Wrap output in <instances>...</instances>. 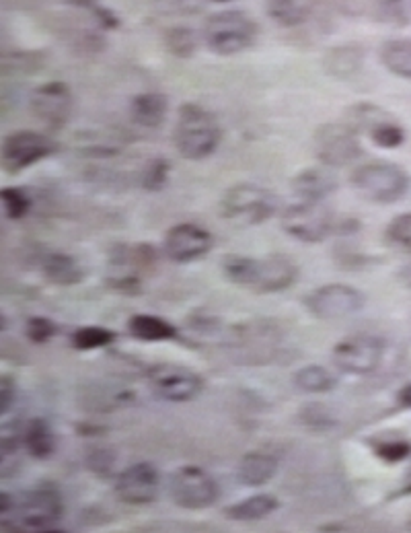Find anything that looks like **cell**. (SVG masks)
Masks as SVG:
<instances>
[{
	"instance_id": "cell-41",
	"label": "cell",
	"mask_w": 411,
	"mask_h": 533,
	"mask_svg": "<svg viewBox=\"0 0 411 533\" xmlns=\"http://www.w3.org/2000/svg\"><path fill=\"white\" fill-rule=\"evenodd\" d=\"M15 396H17V385L13 383V377L3 375V379H0V414H9Z\"/></svg>"
},
{
	"instance_id": "cell-27",
	"label": "cell",
	"mask_w": 411,
	"mask_h": 533,
	"mask_svg": "<svg viewBox=\"0 0 411 533\" xmlns=\"http://www.w3.org/2000/svg\"><path fill=\"white\" fill-rule=\"evenodd\" d=\"M362 52L354 46H342V48H333L325 56V70L329 75L338 77V79H348L354 73H358L362 66Z\"/></svg>"
},
{
	"instance_id": "cell-1",
	"label": "cell",
	"mask_w": 411,
	"mask_h": 533,
	"mask_svg": "<svg viewBox=\"0 0 411 533\" xmlns=\"http://www.w3.org/2000/svg\"><path fill=\"white\" fill-rule=\"evenodd\" d=\"M282 229L296 241L321 243L331 235H346L358 229V221L333 215L321 202H298L282 212Z\"/></svg>"
},
{
	"instance_id": "cell-13",
	"label": "cell",
	"mask_w": 411,
	"mask_h": 533,
	"mask_svg": "<svg viewBox=\"0 0 411 533\" xmlns=\"http://www.w3.org/2000/svg\"><path fill=\"white\" fill-rule=\"evenodd\" d=\"M214 247L212 235L194 223H179L171 227L163 239V254L169 262L190 264L202 260Z\"/></svg>"
},
{
	"instance_id": "cell-22",
	"label": "cell",
	"mask_w": 411,
	"mask_h": 533,
	"mask_svg": "<svg viewBox=\"0 0 411 533\" xmlns=\"http://www.w3.org/2000/svg\"><path fill=\"white\" fill-rule=\"evenodd\" d=\"M278 507H280V501L274 494H255L233 507L224 509V517L231 521H243V523L261 521V519L270 517L274 511H278Z\"/></svg>"
},
{
	"instance_id": "cell-2",
	"label": "cell",
	"mask_w": 411,
	"mask_h": 533,
	"mask_svg": "<svg viewBox=\"0 0 411 533\" xmlns=\"http://www.w3.org/2000/svg\"><path fill=\"white\" fill-rule=\"evenodd\" d=\"M222 138V130L214 114L198 103H185L181 105L173 140L179 155L188 161H202L210 157Z\"/></svg>"
},
{
	"instance_id": "cell-31",
	"label": "cell",
	"mask_w": 411,
	"mask_h": 533,
	"mask_svg": "<svg viewBox=\"0 0 411 533\" xmlns=\"http://www.w3.org/2000/svg\"><path fill=\"white\" fill-rule=\"evenodd\" d=\"M165 44L169 48V52H173L175 56H192L198 50V38H196V31L188 29V27H171L165 33Z\"/></svg>"
},
{
	"instance_id": "cell-34",
	"label": "cell",
	"mask_w": 411,
	"mask_h": 533,
	"mask_svg": "<svg viewBox=\"0 0 411 533\" xmlns=\"http://www.w3.org/2000/svg\"><path fill=\"white\" fill-rule=\"evenodd\" d=\"M368 136L381 149H397L403 145V140H405L403 128L393 118L383 122L381 126H377Z\"/></svg>"
},
{
	"instance_id": "cell-15",
	"label": "cell",
	"mask_w": 411,
	"mask_h": 533,
	"mask_svg": "<svg viewBox=\"0 0 411 533\" xmlns=\"http://www.w3.org/2000/svg\"><path fill=\"white\" fill-rule=\"evenodd\" d=\"M161 478L153 464L148 461H138L134 466H128L116 478V494L124 505L130 507H144L157 501Z\"/></svg>"
},
{
	"instance_id": "cell-43",
	"label": "cell",
	"mask_w": 411,
	"mask_h": 533,
	"mask_svg": "<svg viewBox=\"0 0 411 533\" xmlns=\"http://www.w3.org/2000/svg\"><path fill=\"white\" fill-rule=\"evenodd\" d=\"M13 511V503H11V494L9 492H0V517H9V513Z\"/></svg>"
},
{
	"instance_id": "cell-16",
	"label": "cell",
	"mask_w": 411,
	"mask_h": 533,
	"mask_svg": "<svg viewBox=\"0 0 411 533\" xmlns=\"http://www.w3.org/2000/svg\"><path fill=\"white\" fill-rule=\"evenodd\" d=\"M298 276V266L288 256H268L264 260H257L255 280L251 284V293L255 295H272L282 293L292 287Z\"/></svg>"
},
{
	"instance_id": "cell-21",
	"label": "cell",
	"mask_w": 411,
	"mask_h": 533,
	"mask_svg": "<svg viewBox=\"0 0 411 533\" xmlns=\"http://www.w3.org/2000/svg\"><path fill=\"white\" fill-rule=\"evenodd\" d=\"M319 0H268V15L282 27H298L315 13Z\"/></svg>"
},
{
	"instance_id": "cell-18",
	"label": "cell",
	"mask_w": 411,
	"mask_h": 533,
	"mask_svg": "<svg viewBox=\"0 0 411 533\" xmlns=\"http://www.w3.org/2000/svg\"><path fill=\"white\" fill-rule=\"evenodd\" d=\"M278 472V459L270 453H261L253 451L243 455L241 464H239V482L249 488H257L268 484Z\"/></svg>"
},
{
	"instance_id": "cell-24",
	"label": "cell",
	"mask_w": 411,
	"mask_h": 533,
	"mask_svg": "<svg viewBox=\"0 0 411 533\" xmlns=\"http://www.w3.org/2000/svg\"><path fill=\"white\" fill-rule=\"evenodd\" d=\"M44 276L58 287H72V284H79L85 276L83 268L72 256L66 254H52L44 262Z\"/></svg>"
},
{
	"instance_id": "cell-39",
	"label": "cell",
	"mask_w": 411,
	"mask_h": 533,
	"mask_svg": "<svg viewBox=\"0 0 411 533\" xmlns=\"http://www.w3.org/2000/svg\"><path fill=\"white\" fill-rule=\"evenodd\" d=\"M25 334H27L29 342H33V344H46L56 336V326L50 322L48 317L35 315V317L27 319Z\"/></svg>"
},
{
	"instance_id": "cell-19",
	"label": "cell",
	"mask_w": 411,
	"mask_h": 533,
	"mask_svg": "<svg viewBox=\"0 0 411 533\" xmlns=\"http://www.w3.org/2000/svg\"><path fill=\"white\" fill-rule=\"evenodd\" d=\"M169 103L161 93H140L130 103L132 120L142 128H159L167 118Z\"/></svg>"
},
{
	"instance_id": "cell-32",
	"label": "cell",
	"mask_w": 411,
	"mask_h": 533,
	"mask_svg": "<svg viewBox=\"0 0 411 533\" xmlns=\"http://www.w3.org/2000/svg\"><path fill=\"white\" fill-rule=\"evenodd\" d=\"M0 202H3L5 215L11 221L27 217L31 210V198L21 188H3V192H0Z\"/></svg>"
},
{
	"instance_id": "cell-40",
	"label": "cell",
	"mask_w": 411,
	"mask_h": 533,
	"mask_svg": "<svg viewBox=\"0 0 411 533\" xmlns=\"http://www.w3.org/2000/svg\"><path fill=\"white\" fill-rule=\"evenodd\" d=\"M109 289L116 291L120 295H128V297H136L142 293V280L138 274H126V276H116V278H109L107 280Z\"/></svg>"
},
{
	"instance_id": "cell-9",
	"label": "cell",
	"mask_w": 411,
	"mask_h": 533,
	"mask_svg": "<svg viewBox=\"0 0 411 533\" xmlns=\"http://www.w3.org/2000/svg\"><path fill=\"white\" fill-rule=\"evenodd\" d=\"M171 499L177 507L188 511H202L218 501V484L210 474L196 466L179 468L169 482Z\"/></svg>"
},
{
	"instance_id": "cell-25",
	"label": "cell",
	"mask_w": 411,
	"mask_h": 533,
	"mask_svg": "<svg viewBox=\"0 0 411 533\" xmlns=\"http://www.w3.org/2000/svg\"><path fill=\"white\" fill-rule=\"evenodd\" d=\"M381 60L389 73L401 79H411V40L397 38L385 42L381 48Z\"/></svg>"
},
{
	"instance_id": "cell-42",
	"label": "cell",
	"mask_w": 411,
	"mask_h": 533,
	"mask_svg": "<svg viewBox=\"0 0 411 533\" xmlns=\"http://www.w3.org/2000/svg\"><path fill=\"white\" fill-rule=\"evenodd\" d=\"M397 404H399V408H411V383H407L399 389Z\"/></svg>"
},
{
	"instance_id": "cell-10",
	"label": "cell",
	"mask_w": 411,
	"mask_h": 533,
	"mask_svg": "<svg viewBox=\"0 0 411 533\" xmlns=\"http://www.w3.org/2000/svg\"><path fill=\"white\" fill-rule=\"evenodd\" d=\"M385 354V342L377 336H350L333 348V363L348 375H368L377 371Z\"/></svg>"
},
{
	"instance_id": "cell-8",
	"label": "cell",
	"mask_w": 411,
	"mask_h": 533,
	"mask_svg": "<svg viewBox=\"0 0 411 533\" xmlns=\"http://www.w3.org/2000/svg\"><path fill=\"white\" fill-rule=\"evenodd\" d=\"M313 149L317 159L327 167L350 165L362 155L360 134L346 122L321 126L313 136Z\"/></svg>"
},
{
	"instance_id": "cell-44",
	"label": "cell",
	"mask_w": 411,
	"mask_h": 533,
	"mask_svg": "<svg viewBox=\"0 0 411 533\" xmlns=\"http://www.w3.org/2000/svg\"><path fill=\"white\" fill-rule=\"evenodd\" d=\"M79 433L81 435H95L99 437L103 431H101V426H91V424H79Z\"/></svg>"
},
{
	"instance_id": "cell-3",
	"label": "cell",
	"mask_w": 411,
	"mask_h": 533,
	"mask_svg": "<svg viewBox=\"0 0 411 533\" xmlns=\"http://www.w3.org/2000/svg\"><path fill=\"white\" fill-rule=\"evenodd\" d=\"M278 208L280 204L274 192L255 184H239L224 192L220 217L239 227H253L272 219Z\"/></svg>"
},
{
	"instance_id": "cell-30",
	"label": "cell",
	"mask_w": 411,
	"mask_h": 533,
	"mask_svg": "<svg viewBox=\"0 0 411 533\" xmlns=\"http://www.w3.org/2000/svg\"><path fill=\"white\" fill-rule=\"evenodd\" d=\"M118 340V334L111 332L101 326H83L79 330H74L70 342L77 350H97L111 346Z\"/></svg>"
},
{
	"instance_id": "cell-17",
	"label": "cell",
	"mask_w": 411,
	"mask_h": 533,
	"mask_svg": "<svg viewBox=\"0 0 411 533\" xmlns=\"http://www.w3.org/2000/svg\"><path fill=\"white\" fill-rule=\"evenodd\" d=\"M338 190V177L329 167H309L292 177V192L307 202H321Z\"/></svg>"
},
{
	"instance_id": "cell-33",
	"label": "cell",
	"mask_w": 411,
	"mask_h": 533,
	"mask_svg": "<svg viewBox=\"0 0 411 533\" xmlns=\"http://www.w3.org/2000/svg\"><path fill=\"white\" fill-rule=\"evenodd\" d=\"M301 422L311 431H331L338 420L331 414V410L323 404H309L301 410Z\"/></svg>"
},
{
	"instance_id": "cell-29",
	"label": "cell",
	"mask_w": 411,
	"mask_h": 533,
	"mask_svg": "<svg viewBox=\"0 0 411 533\" xmlns=\"http://www.w3.org/2000/svg\"><path fill=\"white\" fill-rule=\"evenodd\" d=\"M294 385L305 394H329L338 381L325 367L309 365L294 373Z\"/></svg>"
},
{
	"instance_id": "cell-12",
	"label": "cell",
	"mask_w": 411,
	"mask_h": 533,
	"mask_svg": "<svg viewBox=\"0 0 411 533\" xmlns=\"http://www.w3.org/2000/svg\"><path fill=\"white\" fill-rule=\"evenodd\" d=\"M72 93L66 83L52 81L35 87L29 97L33 116L48 130H62L72 116Z\"/></svg>"
},
{
	"instance_id": "cell-37",
	"label": "cell",
	"mask_w": 411,
	"mask_h": 533,
	"mask_svg": "<svg viewBox=\"0 0 411 533\" xmlns=\"http://www.w3.org/2000/svg\"><path fill=\"white\" fill-rule=\"evenodd\" d=\"M372 451H375V455L381 461H385V464H399V461H403L411 455V443L403 441V439L377 441L375 445H372Z\"/></svg>"
},
{
	"instance_id": "cell-35",
	"label": "cell",
	"mask_w": 411,
	"mask_h": 533,
	"mask_svg": "<svg viewBox=\"0 0 411 533\" xmlns=\"http://www.w3.org/2000/svg\"><path fill=\"white\" fill-rule=\"evenodd\" d=\"M387 241L405 252H411V212L395 217L387 227Z\"/></svg>"
},
{
	"instance_id": "cell-47",
	"label": "cell",
	"mask_w": 411,
	"mask_h": 533,
	"mask_svg": "<svg viewBox=\"0 0 411 533\" xmlns=\"http://www.w3.org/2000/svg\"><path fill=\"white\" fill-rule=\"evenodd\" d=\"M210 3H231V0H210Z\"/></svg>"
},
{
	"instance_id": "cell-20",
	"label": "cell",
	"mask_w": 411,
	"mask_h": 533,
	"mask_svg": "<svg viewBox=\"0 0 411 533\" xmlns=\"http://www.w3.org/2000/svg\"><path fill=\"white\" fill-rule=\"evenodd\" d=\"M128 332L142 342H167L177 338V328L173 324H169L163 317L148 313L132 315L128 319Z\"/></svg>"
},
{
	"instance_id": "cell-5",
	"label": "cell",
	"mask_w": 411,
	"mask_h": 533,
	"mask_svg": "<svg viewBox=\"0 0 411 533\" xmlns=\"http://www.w3.org/2000/svg\"><path fill=\"white\" fill-rule=\"evenodd\" d=\"M257 25L243 11H222L212 15L204 27L206 46L220 56H233L253 46Z\"/></svg>"
},
{
	"instance_id": "cell-28",
	"label": "cell",
	"mask_w": 411,
	"mask_h": 533,
	"mask_svg": "<svg viewBox=\"0 0 411 533\" xmlns=\"http://www.w3.org/2000/svg\"><path fill=\"white\" fill-rule=\"evenodd\" d=\"M391 120V116L379 108V105H372V103H358L352 105V108L346 112V124L350 128H354L358 134H370L377 126H381L383 122Z\"/></svg>"
},
{
	"instance_id": "cell-6",
	"label": "cell",
	"mask_w": 411,
	"mask_h": 533,
	"mask_svg": "<svg viewBox=\"0 0 411 533\" xmlns=\"http://www.w3.org/2000/svg\"><path fill=\"white\" fill-rule=\"evenodd\" d=\"M58 151V142L44 132L33 130H17L3 140V149H0V161L3 169L11 175H17L31 165L40 163L52 157Z\"/></svg>"
},
{
	"instance_id": "cell-46",
	"label": "cell",
	"mask_w": 411,
	"mask_h": 533,
	"mask_svg": "<svg viewBox=\"0 0 411 533\" xmlns=\"http://www.w3.org/2000/svg\"><path fill=\"white\" fill-rule=\"evenodd\" d=\"M68 3L74 7H91L97 3V0H68Z\"/></svg>"
},
{
	"instance_id": "cell-45",
	"label": "cell",
	"mask_w": 411,
	"mask_h": 533,
	"mask_svg": "<svg viewBox=\"0 0 411 533\" xmlns=\"http://www.w3.org/2000/svg\"><path fill=\"white\" fill-rule=\"evenodd\" d=\"M411 494V470L407 472V476H405V482H403V486L399 488V492L395 494V496H409Z\"/></svg>"
},
{
	"instance_id": "cell-23",
	"label": "cell",
	"mask_w": 411,
	"mask_h": 533,
	"mask_svg": "<svg viewBox=\"0 0 411 533\" xmlns=\"http://www.w3.org/2000/svg\"><path fill=\"white\" fill-rule=\"evenodd\" d=\"M23 445L27 447V453L35 459H48L56 451V435L46 418H33L25 426Z\"/></svg>"
},
{
	"instance_id": "cell-7",
	"label": "cell",
	"mask_w": 411,
	"mask_h": 533,
	"mask_svg": "<svg viewBox=\"0 0 411 533\" xmlns=\"http://www.w3.org/2000/svg\"><path fill=\"white\" fill-rule=\"evenodd\" d=\"M146 379L159 398L177 404L196 400L204 389L202 375L175 363H157L148 367Z\"/></svg>"
},
{
	"instance_id": "cell-11",
	"label": "cell",
	"mask_w": 411,
	"mask_h": 533,
	"mask_svg": "<svg viewBox=\"0 0 411 533\" xmlns=\"http://www.w3.org/2000/svg\"><path fill=\"white\" fill-rule=\"evenodd\" d=\"M64 513L62 494L50 486L33 488L19 505V523L33 531H54Z\"/></svg>"
},
{
	"instance_id": "cell-26",
	"label": "cell",
	"mask_w": 411,
	"mask_h": 533,
	"mask_svg": "<svg viewBox=\"0 0 411 533\" xmlns=\"http://www.w3.org/2000/svg\"><path fill=\"white\" fill-rule=\"evenodd\" d=\"M370 15L389 27L411 25V0H368Z\"/></svg>"
},
{
	"instance_id": "cell-4",
	"label": "cell",
	"mask_w": 411,
	"mask_h": 533,
	"mask_svg": "<svg viewBox=\"0 0 411 533\" xmlns=\"http://www.w3.org/2000/svg\"><path fill=\"white\" fill-rule=\"evenodd\" d=\"M352 188L370 202L393 204L409 190V175L391 161H370L354 169Z\"/></svg>"
},
{
	"instance_id": "cell-38",
	"label": "cell",
	"mask_w": 411,
	"mask_h": 533,
	"mask_svg": "<svg viewBox=\"0 0 411 533\" xmlns=\"http://www.w3.org/2000/svg\"><path fill=\"white\" fill-rule=\"evenodd\" d=\"M169 163L165 159H153L142 173V186L151 192H159L167 186Z\"/></svg>"
},
{
	"instance_id": "cell-36",
	"label": "cell",
	"mask_w": 411,
	"mask_h": 533,
	"mask_svg": "<svg viewBox=\"0 0 411 533\" xmlns=\"http://www.w3.org/2000/svg\"><path fill=\"white\" fill-rule=\"evenodd\" d=\"M87 468L99 478H111L116 470V453L111 449L97 447L87 455Z\"/></svg>"
},
{
	"instance_id": "cell-14",
	"label": "cell",
	"mask_w": 411,
	"mask_h": 533,
	"mask_svg": "<svg viewBox=\"0 0 411 533\" xmlns=\"http://www.w3.org/2000/svg\"><path fill=\"white\" fill-rule=\"evenodd\" d=\"M305 305L317 319H344L364 307V295L350 284H325L305 299Z\"/></svg>"
}]
</instances>
